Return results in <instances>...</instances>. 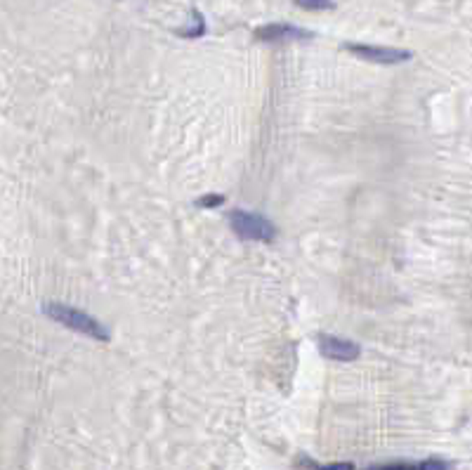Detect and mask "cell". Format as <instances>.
Wrapping results in <instances>:
<instances>
[{
  "label": "cell",
  "mask_w": 472,
  "mask_h": 470,
  "mask_svg": "<svg viewBox=\"0 0 472 470\" xmlns=\"http://www.w3.org/2000/svg\"><path fill=\"white\" fill-rule=\"evenodd\" d=\"M43 312H46L50 319H55L57 324H64L71 331H78L83 336H90V338L99 343H109L111 333L109 329L104 326L99 319H95L83 310H76L67 303H43Z\"/></svg>",
  "instance_id": "obj_1"
},
{
  "label": "cell",
  "mask_w": 472,
  "mask_h": 470,
  "mask_svg": "<svg viewBox=\"0 0 472 470\" xmlns=\"http://www.w3.org/2000/svg\"><path fill=\"white\" fill-rule=\"evenodd\" d=\"M232 230L244 241H274L277 239V227L260 213H248L244 208H236L229 215Z\"/></svg>",
  "instance_id": "obj_2"
},
{
  "label": "cell",
  "mask_w": 472,
  "mask_h": 470,
  "mask_svg": "<svg viewBox=\"0 0 472 470\" xmlns=\"http://www.w3.org/2000/svg\"><path fill=\"white\" fill-rule=\"evenodd\" d=\"M347 53L356 55L359 60L373 62V64H401V62H409L411 53L409 50H399V48H380V46H363V43H345L342 46Z\"/></svg>",
  "instance_id": "obj_3"
},
{
  "label": "cell",
  "mask_w": 472,
  "mask_h": 470,
  "mask_svg": "<svg viewBox=\"0 0 472 470\" xmlns=\"http://www.w3.org/2000/svg\"><path fill=\"white\" fill-rule=\"evenodd\" d=\"M319 350L333 361H354L361 354V347L354 340L338 338V336H319Z\"/></svg>",
  "instance_id": "obj_4"
},
{
  "label": "cell",
  "mask_w": 472,
  "mask_h": 470,
  "mask_svg": "<svg viewBox=\"0 0 472 470\" xmlns=\"http://www.w3.org/2000/svg\"><path fill=\"white\" fill-rule=\"evenodd\" d=\"M312 34L300 27H293V24L284 22H274L265 24V27L255 29V38L263 43H277V41H303V38H310Z\"/></svg>",
  "instance_id": "obj_5"
},
{
  "label": "cell",
  "mask_w": 472,
  "mask_h": 470,
  "mask_svg": "<svg viewBox=\"0 0 472 470\" xmlns=\"http://www.w3.org/2000/svg\"><path fill=\"white\" fill-rule=\"evenodd\" d=\"M373 468H382V470H409V468H451V463L446 461H418V463H411V461H399V463H378V466Z\"/></svg>",
  "instance_id": "obj_6"
},
{
  "label": "cell",
  "mask_w": 472,
  "mask_h": 470,
  "mask_svg": "<svg viewBox=\"0 0 472 470\" xmlns=\"http://www.w3.org/2000/svg\"><path fill=\"white\" fill-rule=\"evenodd\" d=\"M177 34L184 36V38H199V36L206 34V22H203L201 12L194 10V22H191V27L189 29H180Z\"/></svg>",
  "instance_id": "obj_7"
},
{
  "label": "cell",
  "mask_w": 472,
  "mask_h": 470,
  "mask_svg": "<svg viewBox=\"0 0 472 470\" xmlns=\"http://www.w3.org/2000/svg\"><path fill=\"white\" fill-rule=\"evenodd\" d=\"M298 8L310 10V12H324V10H333L335 3L333 0H293Z\"/></svg>",
  "instance_id": "obj_8"
},
{
  "label": "cell",
  "mask_w": 472,
  "mask_h": 470,
  "mask_svg": "<svg viewBox=\"0 0 472 470\" xmlns=\"http://www.w3.org/2000/svg\"><path fill=\"white\" fill-rule=\"evenodd\" d=\"M225 203V196L222 194H206V196H201L199 201H196V206H201V208H218V206H222Z\"/></svg>",
  "instance_id": "obj_9"
}]
</instances>
